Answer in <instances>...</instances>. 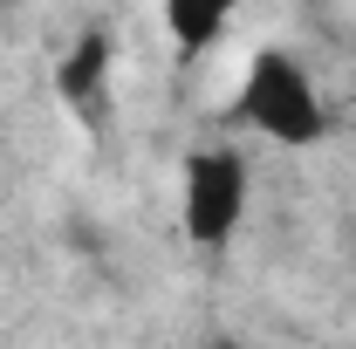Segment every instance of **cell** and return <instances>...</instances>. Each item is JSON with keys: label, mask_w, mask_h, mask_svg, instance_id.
I'll return each instance as SVG.
<instances>
[{"label": "cell", "mask_w": 356, "mask_h": 349, "mask_svg": "<svg viewBox=\"0 0 356 349\" xmlns=\"http://www.w3.org/2000/svg\"><path fill=\"white\" fill-rule=\"evenodd\" d=\"M240 117L261 137H274V144H315V137L329 131L309 69H302L295 55H281V48H261V55H254V69H247V83H240Z\"/></svg>", "instance_id": "obj_1"}, {"label": "cell", "mask_w": 356, "mask_h": 349, "mask_svg": "<svg viewBox=\"0 0 356 349\" xmlns=\"http://www.w3.org/2000/svg\"><path fill=\"white\" fill-rule=\"evenodd\" d=\"M178 219L192 247H226L247 219V158L233 144H206L185 158V185H178Z\"/></svg>", "instance_id": "obj_2"}, {"label": "cell", "mask_w": 356, "mask_h": 349, "mask_svg": "<svg viewBox=\"0 0 356 349\" xmlns=\"http://www.w3.org/2000/svg\"><path fill=\"white\" fill-rule=\"evenodd\" d=\"M55 89H62V103H69L76 117L103 124V103H110V35H103V28H89L83 42L62 55Z\"/></svg>", "instance_id": "obj_3"}, {"label": "cell", "mask_w": 356, "mask_h": 349, "mask_svg": "<svg viewBox=\"0 0 356 349\" xmlns=\"http://www.w3.org/2000/svg\"><path fill=\"white\" fill-rule=\"evenodd\" d=\"M240 0H165V28H172V42L185 48V55H199V48L220 42L226 14H233Z\"/></svg>", "instance_id": "obj_4"}, {"label": "cell", "mask_w": 356, "mask_h": 349, "mask_svg": "<svg viewBox=\"0 0 356 349\" xmlns=\"http://www.w3.org/2000/svg\"><path fill=\"white\" fill-rule=\"evenodd\" d=\"M213 349H247V343H213Z\"/></svg>", "instance_id": "obj_5"}]
</instances>
